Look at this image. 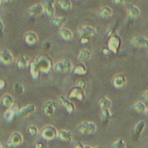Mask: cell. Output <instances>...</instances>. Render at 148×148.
<instances>
[{
  "mask_svg": "<svg viewBox=\"0 0 148 148\" xmlns=\"http://www.w3.org/2000/svg\"><path fill=\"white\" fill-rule=\"evenodd\" d=\"M97 130V127L93 122H82L78 127V131L82 134H94Z\"/></svg>",
  "mask_w": 148,
  "mask_h": 148,
  "instance_id": "cell-4",
  "label": "cell"
},
{
  "mask_svg": "<svg viewBox=\"0 0 148 148\" xmlns=\"http://www.w3.org/2000/svg\"><path fill=\"white\" fill-rule=\"evenodd\" d=\"M134 109L137 113H139V114L145 113V112L147 111V106H146V104H145L143 101H137V102L134 105Z\"/></svg>",
  "mask_w": 148,
  "mask_h": 148,
  "instance_id": "cell-31",
  "label": "cell"
},
{
  "mask_svg": "<svg viewBox=\"0 0 148 148\" xmlns=\"http://www.w3.org/2000/svg\"><path fill=\"white\" fill-rule=\"evenodd\" d=\"M2 3H3V0H0V4H1Z\"/></svg>",
  "mask_w": 148,
  "mask_h": 148,
  "instance_id": "cell-51",
  "label": "cell"
},
{
  "mask_svg": "<svg viewBox=\"0 0 148 148\" xmlns=\"http://www.w3.org/2000/svg\"><path fill=\"white\" fill-rule=\"evenodd\" d=\"M132 45L137 49H148V39L142 36H136L131 41Z\"/></svg>",
  "mask_w": 148,
  "mask_h": 148,
  "instance_id": "cell-8",
  "label": "cell"
},
{
  "mask_svg": "<svg viewBox=\"0 0 148 148\" xmlns=\"http://www.w3.org/2000/svg\"><path fill=\"white\" fill-rule=\"evenodd\" d=\"M44 13L49 18L54 17L55 15V0H44L42 3Z\"/></svg>",
  "mask_w": 148,
  "mask_h": 148,
  "instance_id": "cell-11",
  "label": "cell"
},
{
  "mask_svg": "<svg viewBox=\"0 0 148 148\" xmlns=\"http://www.w3.org/2000/svg\"><path fill=\"white\" fill-rule=\"evenodd\" d=\"M90 56H91V52L88 49H82L80 51L78 57H77V60H78V62L83 63L86 61H88L90 58Z\"/></svg>",
  "mask_w": 148,
  "mask_h": 148,
  "instance_id": "cell-26",
  "label": "cell"
},
{
  "mask_svg": "<svg viewBox=\"0 0 148 148\" xmlns=\"http://www.w3.org/2000/svg\"><path fill=\"white\" fill-rule=\"evenodd\" d=\"M10 1V0H3V3H9Z\"/></svg>",
  "mask_w": 148,
  "mask_h": 148,
  "instance_id": "cell-48",
  "label": "cell"
},
{
  "mask_svg": "<svg viewBox=\"0 0 148 148\" xmlns=\"http://www.w3.org/2000/svg\"><path fill=\"white\" fill-rule=\"evenodd\" d=\"M14 57L11 52L8 49H3L0 52V62L5 66H9L13 62Z\"/></svg>",
  "mask_w": 148,
  "mask_h": 148,
  "instance_id": "cell-12",
  "label": "cell"
},
{
  "mask_svg": "<svg viewBox=\"0 0 148 148\" xmlns=\"http://www.w3.org/2000/svg\"><path fill=\"white\" fill-rule=\"evenodd\" d=\"M29 73H30V75L31 77L34 79V80H37L39 78V75H40V69H38L36 63L35 61L33 62H30L29 64Z\"/></svg>",
  "mask_w": 148,
  "mask_h": 148,
  "instance_id": "cell-21",
  "label": "cell"
},
{
  "mask_svg": "<svg viewBox=\"0 0 148 148\" xmlns=\"http://www.w3.org/2000/svg\"><path fill=\"white\" fill-rule=\"evenodd\" d=\"M24 41L27 45L29 46H34L38 42V36L33 31H29L24 36Z\"/></svg>",
  "mask_w": 148,
  "mask_h": 148,
  "instance_id": "cell-18",
  "label": "cell"
},
{
  "mask_svg": "<svg viewBox=\"0 0 148 148\" xmlns=\"http://www.w3.org/2000/svg\"><path fill=\"white\" fill-rule=\"evenodd\" d=\"M3 29H4V26H3V21L2 19L0 18V35L3 36Z\"/></svg>",
  "mask_w": 148,
  "mask_h": 148,
  "instance_id": "cell-42",
  "label": "cell"
},
{
  "mask_svg": "<svg viewBox=\"0 0 148 148\" xmlns=\"http://www.w3.org/2000/svg\"><path fill=\"white\" fill-rule=\"evenodd\" d=\"M69 97L70 99L75 98V99H77L78 101H83V99L85 98V93L82 88H81L77 86H75L70 89Z\"/></svg>",
  "mask_w": 148,
  "mask_h": 148,
  "instance_id": "cell-14",
  "label": "cell"
},
{
  "mask_svg": "<svg viewBox=\"0 0 148 148\" xmlns=\"http://www.w3.org/2000/svg\"><path fill=\"white\" fill-rule=\"evenodd\" d=\"M53 69L56 72V73H65V68H64V63L63 62H56L54 67Z\"/></svg>",
  "mask_w": 148,
  "mask_h": 148,
  "instance_id": "cell-33",
  "label": "cell"
},
{
  "mask_svg": "<svg viewBox=\"0 0 148 148\" xmlns=\"http://www.w3.org/2000/svg\"><path fill=\"white\" fill-rule=\"evenodd\" d=\"M145 113H146V115H147V117H148V108H147V111H146Z\"/></svg>",
  "mask_w": 148,
  "mask_h": 148,
  "instance_id": "cell-49",
  "label": "cell"
},
{
  "mask_svg": "<svg viewBox=\"0 0 148 148\" xmlns=\"http://www.w3.org/2000/svg\"><path fill=\"white\" fill-rule=\"evenodd\" d=\"M121 47V38L116 33L109 37L108 42V49L111 51V53L117 55Z\"/></svg>",
  "mask_w": 148,
  "mask_h": 148,
  "instance_id": "cell-2",
  "label": "cell"
},
{
  "mask_svg": "<svg viewBox=\"0 0 148 148\" xmlns=\"http://www.w3.org/2000/svg\"><path fill=\"white\" fill-rule=\"evenodd\" d=\"M98 15L103 18V19H107V18H109L113 16V10L109 7V6H104V7H101L100 10H99V12H98Z\"/></svg>",
  "mask_w": 148,
  "mask_h": 148,
  "instance_id": "cell-23",
  "label": "cell"
},
{
  "mask_svg": "<svg viewBox=\"0 0 148 148\" xmlns=\"http://www.w3.org/2000/svg\"><path fill=\"white\" fill-rule=\"evenodd\" d=\"M76 86L79 87V88H82V89H84L86 88V86H87V82H86V81L84 79H80L76 82Z\"/></svg>",
  "mask_w": 148,
  "mask_h": 148,
  "instance_id": "cell-38",
  "label": "cell"
},
{
  "mask_svg": "<svg viewBox=\"0 0 148 148\" xmlns=\"http://www.w3.org/2000/svg\"><path fill=\"white\" fill-rule=\"evenodd\" d=\"M1 104H2L3 107L8 108H9L10 107H11V106L14 104V99H13V97H12L10 95H9V94L4 95L2 97V99H1Z\"/></svg>",
  "mask_w": 148,
  "mask_h": 148,
  "instance_id": "cell-25",
  "label": "cell"
},
{
  "mask_svg": "<svg viewBox=\"0 0 148 148\" xmlns=\"http://www.w3.org/2000/svg\"><path fill=\"white\" fill-rule=\"evenodd\" d=\"M57 138L61 141H62V142H71L72 140H73L72 134L69 131H67V130H61V131H59Z\"/></svg>",
  "mask_w": 148,
  "mask_h": 148,
  "instance_id": "cell-20",
  "label": "cell"
},
{
  "mask_svg": "<svg viewBox=\"0 0 148 148\" xmlns=\"http://www.w3.org/2000/svg\"><path fill=\"white\" fill-rule=\"evenodd\" d=\"M59 35H60V36H61L64 41H66V42H69V41H71L72 38H73V33H72V31H71L69 29H68V28H64V27L61 28L60 30H59Z\"/></svg>",
  "mask_w": 148,
  "mask_h": 148,
  "instance_id": "cell-22",
  "label": "cell"
},
{
  "mask_svg": "<svg viewBox=\"0 0 148 148\" xmlns=\"http://www.w3.org/2000/svg\"><path fill=\"white\" fill-rule=\"evenodd\" d=\"M27 133H28V134H29V136H31V137H36V136L38 134V128H37L36 126H34V125L29 126V127L27 128Z\"/></svg>",
  "mask_w": 148,
  "mask_h": 148,
  "instance_id": "cell-34",
  "label": "cell"
},
{
  "mask_svg": "<svg viewBox=\"0 0 148 148\" xmlns=\"http://www.w3.org/2000/svg\"><path fill=\"white\" fill-rule=\"evenodd\" d=\"M35 62L38 69H40V72L43 74H49L54 67L52 63V60L47 56H41L37 57L35 60Z\"/></svg>",
  "mask_w": 148,
  "mask_h": 148,
  "instance_id": "cell-1",
  "label": "cell"
},
{
  "mask_svg": "<svg viewBox=\"0 0 148 148\" xmlns=\"http://www.w3.org/2000/svg\"><path fill=\"white\" fill-rule=\"evenodd\" d=\"M101 121H102L103 125H107L112 117V114H111L109 109L101 110Z\"/></svg>",
  "mask_w": 148,
  "mask_h": 148,
  "instance_id": "cell-28",
  "label": "cell"
},
{
  "mask_svg": "<svg viewBox=\"0 0 148 148\" xmlns=\"http://www.w3.org/2000/svg\"><path fill=\"white\" fill-rule=\"evenodd\" d=\"M0 148H3V147H2V145L0 144Z\"/></svg>",
  "mask_w": 148,
  "mask_h": 148,
  "instance_id": "cell-53",
  "label": "cell"
},
{
  "mask_svg": "<svg viewBox=\"0 0 148 148\" xmlns=\"http://www.w3.org/2000/svg\"><path fill=\"white\" fill-rule=\"evenodd\" d=\"M127 14H128V17L131 18L132 20H135L137 18H139L140 15V9L132 3H129L127 5Z\"/></svg>",
  "mask_w": 148,
  "mask_h": 148,
  "instance_id": "cell-15",
  "label": "cell"
},
{
  "mask_svg": "<svg viewBox=\"0 0 148 148\" xmlns=\"http://www.w3.org/2000/svg\"><path fill=\"white\" fill-rule=\"evenodd\" d=\"M113 2H114V3H115V4H123L124 3H125V0H113Z\"/></svg>",
  "mask_w": 148,
  "mask_h": 148,
  "instance_id": "cell-44",
  "label": "cell"
},
{
  "mask_svg": "<svg viewBox=\"0 0 148 148\" xmlns=\"http://www.w3.org/2000/svg\"><path fill=\"white\" fill-rule=\"evenodd\" d=\"M94 148H101V147H94Z\"/></svg>",
  "mask_w": 148,
  "mask_h": 148,
  "instance_id": "cell-52",
  "label": "cell"
},
{
  "mask_svg": "<svg viewBox=\"0 0 148 148\" xmlns=\"http://www.w3.org/2000/svg\"><path fill=\"white\" fill-rule=\"evenodd\" d=\"M113 148H126L127 147V144L125 142V140L123 139H120L118 140L117 141H115L113 146H112Z\"/></svg>",
  "mask_w": 148,
  "mask_h": 148,
  "instance_id": "cell-36",
  "label": "cell"
},
{
  "mask_svg": "<svg viewBox=\"0 0 148 148\" xmlns=\"http://www.w3.org/2000/svg\"><path fill=\"white\" fill-rule=\"evenodd\" d=\"M77 34L81 37L91 38L96 35V29H95V28H94L90 25H82L77 29Z\"/></svg>",
  "mask_w": 148,
  "mask_h": 148,
  "instance_id": "cell-5",
  "label": "cell"
},
{
  "mask_svg": "<svg viewBox=\"0 0 148 148\" xmlns=\"http://www.w3.org/2000/svg\"><path fill=\"white\" fill-rule=\"evenodd\" d=\"M59 101H60V103L62 104V106L65 108V110L69 114H73L75 112V104L73 102H71L70 101H69L68 99H66L62 95L59 96Z\"/></svg>",
  "mask_w": 148,
  "mask_h": 148,
  "instance_id": "cell-16",
  "label": "cell"
},
{
  "mask_svg": "<svg viewBox=\"0 0 148 148\" xmlns=\"http://www.w3.org/2000/svg\"><path fill=\"white\" fill-rule=\"evenodd\" d=\"M34 147L35 148H44L45 147V144L42 140H37L35 142L34 144Z\"/></svg>",
  "mask_w": 148,
  "mask_h": 148,
  "instance_id": "cell-40",
  "label": "cell"
},
{
  "mask_svg": "<svg viewBox=\"0 0 148 148\" xmlns=\"http://www.w3.org/2000/svg\"><path fill=\"white\" fill-rule=\"evenodd\" d=\"M67 21V18L65 16H54L51 18V24L56 27H61Z\"/></svg>",
  "mask_w": 148,
  "mask_h": 148,
  "instance_id": "cell-27",
  "label": "cell"
},
{
  "mask_svg": "<svg viewBox=\"0 0 148 148\" xmlns=\"http://www.w3.org/2000/svg\"><path fill=\"white\" fill-rule=\"evenodd\" d=\"M127 84V79L123 75H117L113 79V85L116 89H121Z\"/></svg>",
  "mask_w": 148,
  "mask_h": 148,
  "instance_id": "cell-17",
  "label": "cell"
},
{
  "mask_svg": "<svg viewBox=\"0 0 148 148\" xmlns=\"http://www.w3.org/2000/svg\"><path fill=\"white\" fill-rule=\"evenodd\" d=\"M27 13L31 17H36V16L42 15V13H44V8H43L42 3H36L29 7L27 10Z\"/></svg>",
  "mask_w": 148,
  "mask_h": 148,
  "instance_id": "cell-13",
  "label": "cell"
},
{
  "mask_svg": "<svg viewBox=\"0 0 148 148\" xmlns=\"http://www.w3.org/2000/svg\"><path fill=\"white\" fill-rule=\"evenodd\" d=\"M36 106L33 105V104H29V105H27L26 107H23L21 109H19L16 116L20 119H23V118H26L28 116H29L30 114H32L33 113H35L36 111Z\"/></svg>",
  "mask_w": 148,
  "mask_h": 148,
  "instance_id": "cell-10",
  "label": "cell"
},
{
  "mask_svg": "<svg viewBox=\"0 0 148 148\" xmlns=\"http://www.w3.org/2000/svg\"><path fill=\"white\" fill-rule=\"evenodd\" d=\"M5 86V82L2 79H0V90H2Z\"/></svg>",
  "mask_w": 148,
  "mask_h": 148,
  "instance_id": "cell-46",
  "label": "cell"
},
{
  "mask_svg": "<svg viewBox=\"0 0 148 148\" xmlns=\"http://www.w3.org/2000/svg\"><path fill=\"white\" fill-rule=\"evenodd\" d=\"M75 148H85V146L82 142H78L75 145Z\"/></svg>",
  "mask_w": 148,
  "mask_h": 148,
  "instance_id": "cell-47",
  "label": "cell"
},
{
  "mask_svg": "<svg viewBox=\"0 0 148 148\" xmlns=\"http://www.w3.org/2000/svg\"><path fill=\"white\" fill-rule=\"evenodd\" d=\"M85 148H92L91 147H89V146H85Z\"/></svg>",
  "mask_w": 148,
  "mask_h": 148,
  "instance_id": "cell-50",
  "label": "cell"
},
{
  "mask_svg": "<svg viewBox=\"0 0 148 148\" xmlns=\"http://www.w3.org/2000/svg\"><path fill=\"white\" fill-rule=\"evenodd\" d=\"M142 98L144 99V101H147L148 102V91H146V92L143 94Z\"/></svg>",
  "mask_w": 148,
  "mask_h": 148,
  "instance_id": "cell-45",
  "label": "cell"
},
{
  "mask_svg": "<svg viewBox=\"0 0 148 148\" xmlns=\"http://www.w3.org/2000/svg\"><path fill=\"white\" fill-rule=\"evenodd\" d=\"M51 42L49 41H45L43 43H42V49L44 50H49L51 49Z\"/></svg>",
  "mask_w": 148,
  "mask_h": 148,
  "instance_id": "cell-39",
  "label": "cell"
},
{
  "mask_svg": "<svg viewBox=\"0 0 148 148\" xmlns=\"http://www.w3.org/2000/svg\"><path fill=\"white\" fill-rule=\"evenodd\" d=\"M74 74L78 75H84L87 74V68L84 63L80 62L74 69Z\"/></svg>",
  "mask_w": 148,
  "mask_h": 148,
  "instance_id": "cell-29",
  "label": "cell"
},
{
  "mask_svg": "<svg viewBox=\"0 0 148 148\" xmlns=\"http://www.w3.org/2000/svg\"><path fill=\"white\" fill-rule=\"evenodd\" d=\"M56 108H57V103L56 101H48L44 103L43 108H42V111L47 117L51 118L54 116Z\"/></svg>",
  "mask_w": 148,
  "mask_h": 148,
  "instance_id": "cell-7",
  "label": "cell"
},
{
  "mask_svg": "<svg viewBox=\"0 0 148 148\" xmlns=\"http://www.w3.org/2000/svg\"><path fill=\"white\" fill-rule=\"evenodd\" d=\"M14 92H15V94L17 95H23V92H24V88H23V86L22 84L18 83V82L15 83V85H14Z\"/></svg>",
  "mask_w": 148,
  "mask_h": 148,
  "instance_id": "cell-35",
  "label": "cell"
},
{
  "mask_svg": "<svg viewBox=\"0 0 148 148\" xmlns=\"http://www.w3.org/2000/svg\"><path fill=\"white\" fill-rule=\"evenodd\" d=\"M29 64V60L28 56H22L20 57H18L16 61V68L19 69H25L28 65Z\"/></svg>",
  "mask_w": 148,
  "mask_h": 148,
  "instance_id": "cell-24",
  "label": "cell"
},
{
  "mask_svg": "<svg viewBox=\"0 0 148 148\" xmlns=\"http://www.w3.org/2000/svg\"><path fill=\"white\" fill-rule=\"evenodd\" d=\"M99 106L101 110H105V109H110L111 106H112V101L108 99V98H102L100 101H99Z\"/></svg>",
  "mask_w": 148,
  "mask_h": 148,
  "instance_id": "cell-30",
  "label": "cell"
},
{
  "mask_svg": "<svg viewBox=\"0 0 148 148\" xmlns=\"http://www.w3.org/2000/svg\"><path fill=\"white\" fill-rule=\"evenodd\" d=\"M102 53H103L104 56H109L110 53H111V51L108 49H102Z\"/></svg>",
  "mask_w": 148,
  "mask_h": 148,
  "instance_id": "cell-43",
  "label": "cell"
},
{
  "mask_svg": "<svg viewBox=\"0 0 148 148\" xmlns=\"http://www.w3.org/2000/svg\"><path fill=\"white\" fill-rule=\"evenodd\" d=\"M64 63V68H65V73H69L72 70V62L69 59H65L62 61Z\"/></svg>",
  "mask_w": 148,
  "mask_h": 148,
  "instance_id": "cell-37",
  "label": "cell"
},
{
  "mask_svg": "<svg viewBox=\"0 0 148 148\" xmlns=\"http://www.w3.org/2000/svg\"><path fill=\"white\" fill-rule=\"evenodd\" d=\"M145 127H146V123L145 121H141L140 122L137 123V125L135 126L134 127V134H133V139L135 140V141H138L141 134L143 133L144 129H145Z\"/></svg>",
  "mask_w": 148,
  "mask_h": 148,
  "instance_id": "cell-19",
  "label": "cell"
},
{
  "mask_svg": "<svg viewBox=\"0 0 148 148\" xmlns=\"http://www.w3.org/2000/svg\"><path fill=\"white\" fill-rule=\"evenodd\" d=\"M19 109L16 104H13L11 107H10L4 113H3V119L6 122H10L13 118L17 114Z\"/></svg>",
  "mask_w": 148,
  "mask_h": 148,
  "instance_id": "cell-9",
  "label": "cell"
},
{
  "mask_svg": "<svg viewBox=\"0 0 148 148\" xmlns=\"http://www.w3.org/2000/svg\"><path fill=\"white\" fill-rule=\"evenodd\" d=\"M42 138L46 141H51L57 138L58 132L56 128L53 126H46L42 128L41 132Z\"/></svg>",
  "mask_w": 148,
  "mask_h": 148,
  "instance_id": "cell-3",
  "label": "cell"
},
{
  "mask_svg": "<svg viewBox=\"0 0 148 148\" xmlns=\"http://www.w3.org/2000/svg\"><path fill=\"white\" fill-rule=\"evenodd\" d=\"M89 41H90V38H88V37H81L80 42H81V44H87L89 42Z\"/></svg>",
  "mask_w": 148,
  "mask_h": 148,
  "instance_id": "cell-41",
  "label": "cell"
},
{
  "mask_svg": "<svg viewBox=\"0 0 148 148\" xmlns=\"http://www.w3.org/2000/svg\"><path fill=\"white\" fill-rule=\"evenodd\" d=\"M23 141V137L21 133L19 132H14L10 134L9 140H8V142H7V145L8 147H18L20 146Z\"/></svg>",
  "mask_w": 148,
  "mask_h": 148,
  "instance_id": "cell-6",
  "label": "cell"
},
{
  "mask_svg": "<svg viewBox=\"0 0 148 148\" xmlns=\"http://www.w3.org/2000/svg\"><path fill=\"white\" fill-rule=\"evenodd\" d=\"M58 4L63 10H69L72 8L70 0H58Z\"/></svg>",
  "mask_w": 148,
  "mask_h": 148,
  "instance_id": "cell-32",
  "label": "cell"
}]
</instances>
